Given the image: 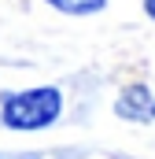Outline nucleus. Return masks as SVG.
Returning a JSON list of instances; mask_svg holds the SVG:
<instances>
[{"label": "nucleus", "mask_w": 155, "mask_h": 159, "mask_svg": "<svg viewBox=\"0 0 155 159\" xmlns=\"http://www.w3.org/2000/svg\"><path fill=\"white\" fill-rule=\"evenodd\" d=\"M59 111H63V93L55 85H37L7 96L0 107V122L7 129H44L59 119Z\"/></svg>", "instance_id": "obj_1"}, {"label": "nucleus", "mask_w": 155, "mask_h": 159, "mask_svg": "<svg viewBox=\"0 0 155 159\" xmlns=\"http://www.w3.org/2000/svg\"><path fill=\"white\" fill-rule=\"evenodd\" d=\"M115 115L126 122H155V96L148 85H126L115 100Z\"/></svg>", "instance_id": "obj_2"}, {"label": "nucleus", "mask_w": 155, "mask_h": 159, "mask_svg": "<svg viewBox=\"0 0 155 159\" xmlns=\"http://www.w3.org/2000/svg\"><path fill=\"white\" fill-rule=\"evenodd\" d=\"M55 11H63V15H92V11H100L107 0H48Z\"/></svg>", "instance_id": "obj_3"}, {"label": "nucleus", "mask_w": 155, "mask_h": 159, "mask_svg": "<svg viewBox=\"0 0 155 159\" xmlns=\"http://www.w3.org/2000/svg\"><path fill=\"white\" fill-rule=\"evenodd\" d=\"M144 11H148V15L155 19V0H144Z\"/></svg>", "instance_id": "obj_4"}]
</instances>
